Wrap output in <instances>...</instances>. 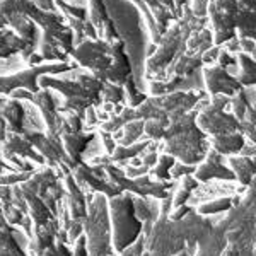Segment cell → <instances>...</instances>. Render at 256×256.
Segmentation results:
<instances>
[{"mask_svg":"<svg viewBox=\"0 0 256 256\" xmlns=\"http://www.w3.org/2000/svg\"><path fill=\"white\" fill-rule=\"evenodd\" d=\"M122 88H123V92H125V99H123V101L126 102L128 108H138L147 99V92H142V90L137 88V82H135L134 76L128 77L122 84Z\"/></svg>","mask_w":256,"mask_h":256,"instance_id":"obj_23","label":"cell"},{"mask_svg":"<svg viewBox=\"0 0 256 256\" xmlns=\"http://www.w3.org/2000/svg\"><path fill=\"white\" fill-rule=\"evenodd\" d=\"M68 74L70 77H67V79L41 76L38 79V84L41 89L56 90V92L64 96V101L58 102V106H56L58 113L72 111V113L79 114L84 120L86 110L89 106L96 108L98 104H101L99 92H101L102 88V80H99L98 77H94L88 70L74 68V74L72 70H68Z\"/></svg>","mask_w":256,"mask_h":256,"instance_id":"obj_2","label":"cell"},{"mask_svg":"<svg viewBox=\"0 0 256 256\" xmlns=\"http://www.w3.org/2000/svg\"><path fill=\"white\" fill-rule=\"evenodd\" d=\"M236 202L238 200H234V198H230V196L217 198V200H214V202H207V204L200 205V207H198V214H200L202 217H205V216H214V214L227 212V210H230L232 205H236Z\"/></svg>","mask_w":256,"mask_h":256,"instance_id":"obj_26","label":"cell"},{"mask_svg":"<svg viewBox=\"0 0 256 256\" xmlns=\"http://www.w3.org/2000/svg\"><path fill=\"white\" fill-rule=\"evenodd\" d=\"M123 46H125V41L122 38H116L113 41H102L99 38L84 40L82 43L74 46L70 56L84 70H88L89 74H92L94 77L104 82L118 50Z\"/></svg>","mask_w":256,"mask_h":256,"instance_id":"obj_6","label":"cell"},{"mask_svg":"<svg viewBox=\"0 0 256 256\" xmlns=\"http://www.w3.org/2000/svg\"><path fill=\"white\" fill-rule=\"evenodd\" d=\"M111 244L118 253L130 246L142 232V220L137 217L132 193H120L110 200L108 207Z\"/></svg>","mask_w":256,"mask_h":256,"instance_id":"obj_5","label":"cell"},{"mask_svg":"<svg viewBox=\"0 0 256 256\" xmlns=\"http://www.w3.org/2000/svg\"><path fill=\"white\" fill-rule=\"evenodd\" d=\"M38 9L44 10V12H55L56 7H55V0H32Z\"/></svg>","mask_w":256,"mask_h":256,"instance_id":"obj_31","label":"cell"},{"mask_svg":"<svg viewBox=\"0 0 256 256\" xmlns=\"http://www.w3.org/2000/svg\"><path fill=\"white\" fill-rule=\"evenodd\" d=\"M230 168H232V174L234 180H238L241 184L253 183V176H254V160L248 156H236V158L229 159Z\"/></svg>","mask_w":256,"mask_h":256,"instance_id":"obj_18","label":"cell"},{"mask_svg":"<svg viewBox=\"0 0 256 256\" xmlns=\"http://www.w3.org/2000/svg\"><path fill=\"white\" fill-rule=\"evenodd\" d=\"M202 80H204V90L207 96H222L232 98L238 90L242 89V86L229 74V70L220 67V65H210V67H202Z\"/></svg>","mask_w":256,"mask_h":256,"instance_id":"obj_10","label":"cell"},{"mask_svg":"<svg viewBox=\"0 0 256 256\" xmlns=\"http://www.w3.org/2000/svg\"><path fill=\"white\" fill-rule=\"evenodd\" d=\"M230 98L216 94L210 96V101L196 113V125L207 137L229 132H242V125L230 113H226V106H229Z\"/></svg>","mask_w":256,"mask_h":256,"instance_id":"obj_8","label":"cell"},{"mask_svg":"<svg viewBox=\"0 0 256 256\" xmlns=\"http://www.w3.org/2000/svg\"><path fill=\"white\" fill-rule=\"evenodd\" d=\"M72 256H88V244H86V236H84V232H82L80 236L76 239V242H74Z\"/></svg>","mask_w":256,"mask_h":256,"instance_id":"obj_30","label":"cell"},{"mask_svg":"<svg viewBox=\"0 0 256 256\" xmlns=\"http://www.w3.org/2000/svg\"><path fill=\"white\" fill-rule=\"evenodd\" d=\"M158 2H159L160 6H162L168 12H171V14L174 16V19H178V18H176V10H174V2H172V0H158Z\"/></svg>","mask_w":256,"mask_h":256,"instance_id":"obj_34","label":"cell"},{"mask_svg":"<svg viewBox=\"0 0 256 256\" xmlns=\"http://www.w3.org/2000/svg\"><path fill=\"white\" fill-rule=\"evenodd\" d=\"M0 148H2V158L7 160H14L16 156L18 158H31L34 159L36 162H44V159L36 152V148L31 146V142L28 140V137L24 134H12V132H7L6 138L0 144Z\"/></svg>","mask_w":256,"mask_h":256,"instance_id":"obj_11","label":"cell"},{"mask_svg":"<svg viewBox=\"0 0 256 256\" xmlns=\"http://www.w3.org/2000/svg\"><path fill=\"white\" fill-rule=\"evenodd\" d=\"M208 4H210V0H190L188 9L192 10V14L196 16V18H207Z\"/></svg>","mask_w":256,"mask_h":256,"instance_id":"obj_28","label":"cell"},{"mask_svg":"<svg viewBox=\"0 0 256 256\" xmlns=\"http://www.w3.org/2000/svg\"><path fill=\"white\" fill-rule=\"evenodd\" d=\"M34 52L36 48H32L28 41L20 40L14 31L0 30V60L12 58L16 55H20L26 60Z\"/></svg>","mask_w":256,"mask_h":256,"instance_id":"obj_15","label":"cell"},{"mask_svg":"<svg viewBox=\"0 0 256 256\" xmlns=\"http://www.w3.org/2000/svg\"><path fill=\"white\" fill-rule=\"evenodd\" d=\"M176 159L172 158V156L169 154H159L158 156V162L154 164L150 169H148L147 174L152 178V180L156 181H168L171 180V174H169V171H171V168L174 166Z\"/></svg>","mask_w":256,"mask_h":256,"instance_id":"obj_22","label":"cell"},{"mask_svg":"<svg viewBox=\"0 0 256 256\" xmlns=\"http://www.w3.org/2000/svg\"><path fill=\"white\" fill-rule=\"evenodd\" d=\"M174 256H190V254L186 253V251H180V253H178V254H174Z\"/></svg>","mask_w":256,"mask_h":256,"instance_id":"obj_36","label":"cell"},{"mask_svg":"<svg viewBox=\"0 0 256 256\" xmlns=\"http://www.w3.org/2000/svg\"><path fill=\"white\" fill-rule=\"evenodd\" d=\"M207 26V18H196L192 14V10L183 7L181 18L176 19L168 30L162 32L159 43L156 44V50L152 55L147 56L144 74H146L147 80H160L166 72V68L174 62L178 55L184 52V44H186L188 36L193 31H198L202 28Z\"/></svg>","mask_w":256,"mask_h":256,"instance_id":"obj_1","label":"cell"},{"mask_svg":"<svg viewBox=\"0 0 256 256\" xmlns=\"http://www.w3.org/2000/svg\"><path fill=\"white\" fill-rule=\"evenodd\" d=\"M174 2V10H176V18H181V12H183V7L188 6V0H172Z\"/></svg>","mask_w":256,"mask_h":256,"instance_id":"obj_35","label":"cell"},{"mask_svg":"<svg viewBox=\"0 0 256 256\" xmlns=\"http://www.w3.org/2000/svg\"><path fill=\"white\" fill-rule=\"evenodd\" d=\"M196 113L198 110L169 114V123L162 137L164 154L172 156L188 166H195L207 154L205 150L207 135L196 125Z\"/></svg>","mask_w":256,"mask_h":256,"instance_id":"obj_3","label":"cell"},{"mask_svg":"<svg viewBox=\"0 0 256 256\" xmlns=\"http://www.w3.org/2000/svg\"><path fill=\"white\" fill-rule=\"evenodd\" d=\"M0 116L6 122L7 132L12 134H24V120H26V106L18 99H2L0 102Z\"/></svg>","mask_w":256,"mask_h":256,"instance_id":"obj_14","label":"cell"},{"mask_svg":"<svg viewBox=\"0 0 256 256\" xmlns=\"http://www.w3.org/2000/svg\"><path fill=\"white\" fill-rule=\"evenodd\" d=\"M152 140H142V142H134L132 146H118L113 148V152L110 154L111 162H122V160H130L137 156L142 154L147 148V146Z\"/></svg>","mask_w":256,"mask_h":256,"instance_id":"obj_21","label":"cell"},{"mask_svg":"<svg viewBox=\"0 0 256 256\" xmlns=\"http://www.w3.org/2000/svg\"><path fill=\"white\" fill-rule=\"evenodd\" d=\"M76 65L68 62H55V64H41L34 67H28L19 72H10L7 76H0V96H9L16 89H26L30 92H38L41 89L38 79L41 76H52V74H64L74 70Z\"/></svg>","mask_w":256,"mask_h":256,"instance_id":"obj_9","label":"cell"},{"mask_svg":"<svg viewBox=\"0 0 256 256\" xmlns=\"http://www.w3.org/2000/svg\"><path fill=\"white\" fill-rule=\"evenodd\" d=\"M125 99V92H123V88L118 84H113V82H102L101 92H99V101L108 102V104L118 106L123 102Z\"/></svg>","mask_w":256,"mask_h":256,"instance_id":"obj_25","label":"cell"},{"mask_svg":"<svg viewBox=\"0 0 256 256\" xmlns=\"http://www.w3.org/2000/svg\"><path fill=\"white\" fill-rule=\"evenodd\" d=\"M193 172H195V166H188V164H183V162H174V166L171 168L169 174H171V178H181L186 174H193Z\"/></svg>","mask_w":256,"mask_h":256,"instance_id":"obj_29","label":"cell"},{"mask_svg":"<svg viewBox=\"0 0 256 256\" xmlns=\"http://www.w3.org/2000/svg\"><path fill=\"white\" fill-rule=\"evenodd\" d=\"M31 256H72V251H68V248L64 242H53L52 246L41 250L40 253L31 254Z\"/></svg>","mask_w":256,"mask_h":256,"instance_id":"obj_27","label":"cell"},{"mask_svg":"<svg viewBox=\"0 0 256 256\" xmlns=\"http://www.w3.org/2000/svg\"><path fill=\"white\" fill-rule=\"evenodd\" d=\"M190 210H192V208H190L188 205L184 204V205H181V207H176V208H174V212H172L168 218H169V220H174V222H176V220H181V218L186 216Z\"/></svg>","mask_w":256,"mask_h":256,"instance_id":"obj_32","label":"cell"},{"mask_svg":"<svg viewBox=\"0 0 256 256\" xmlns=\"http://www.w3.org/2000/svg\"><path fill=\"white\" fill-rule=\"evenodd\" d=\"M86 12H88V19L90 20L98 34L104 28V24L111 20L104 0H86Z\"/></svg>","mask_w":256,"mask_h":256,"instance_id":"obj_20","label":"cell"},{"mask_svg":"<svg viewBox=\"0 0 256 256\" xmlns=\"http://www.w3.org/2000/svg\"><path fill=\"white\" fill-rule=\"evenodd\" d=\"M207 158H205L204 162L198 168H195V172L193 176L196 178V181H210V180H234V174L229 168H226L222 164V156L217 154L216 150L208 148L207 150Z\"/></svg>","mask_w":256,"mask_h":256,"instance_id":"obj_12","label":"cell"},{"mask_svg":"<svg viewBox=\"0 0 256 256\" xmlns=\"http://www.w3.org/2000/svg\"><path fill=\"white\" fill-rule=\"evenodd\" d=\"M101 135H102V138H104L106 150H108V154H111V152H113V148L116 147V144H114V140H113V137H111V134H104V132H101Z\"/></svg>","mask_w":256,"mask_h":256,"instance_id":"obj_33","label":"cell"},{"mask_svg":"<svg viewBox=\"0 0 256 256\" xmlns=\"http://www.w3.org/2000/svg\"><path fill=\"white\" fill-rule=\"evenodd\" d=\"M236 60H238V67H239V76L236 77V80L242 88H253L254 80H256V65H254V56L248 55V53H236Z\"/></svg>","mask_w":256,"mask_h":256,"instance_id":"obj_19","label":"cell"},{"mask_svg":"<svg viewBox=\"0 0 256 256\" xmlns=\"http://www.w3.org/2000/svg\"><path fill=\"white\" fill-rule=\"evenodd\" d=\"M65 188H67V200H68L67 205L68 217L72 220L84 222L86 216H88V204H86L84 192L79 188V184L76 183V180H74L70 172L65 176Z\"/></svg>","mask_w":256,"mask_h":256,"instance_id":"obj_16","label":"cell"},{"mask_svg":"<svg viewBox=\"0 0 256 256\" xmlns=\"http://www.w3.org/2000/svg\"><path fill=\"white\" fill-rule=\"evenodd\" d=\"M84 236L88 244V256H111L110 216L106 207V198L96 196L89 205L84 220Z\"/></svg>","mask_w":256,"mask_h":256,"instance_id":"obj_7","label":"cell"},{"mask_svg":"<svg viewBox=\"0 0 256 256\" xmlns=\"http://www.w3.org/2000/svg\"><path fill=\"white\" fill-rule=\"evenodd\" d=\"M198 186V181L196 178L193 174H186V176H181V183L180 188H178L176 195L172 196V208L181 207V205L186 204V200L192 195V192Z\"/></svg>","mask_w":256,"mask_h":256,"instance_id":"obj_24","label":"cell"},{"mask_svg":"<svg viewBox=\"0 0 256 256\" xmlns=\"http://www.w3.org/2000/svg\"><path fill=\"white\" fill-rule=\"evenodd\" d=\"M244 146L246 142L242 132H229V134H218L210 137V148L220 156L239 154Z\"/></svg>","mask_w":256,"mask_h":256,"instance_id":"obj_17","label":"cell"},{"mask_svg":"<svg viewBox=\"0 0 256 256\" xmlns=\"http://www.w3.org/2000/svg\"><path fill=\"white\" fill-rule=\"evenodd\" d=\"M207 22H210L214 46H222L234 36L254 40V10L238 0H210Z\"/></svg>","mask_w":256,"mask_h":256,"instance_id":"obj_4","label":"cell"},{"mask_svg":"<svg viewBox=\"0 0 256 256\" xmlns=\"http://www.w3.org/2000/svg\"><path fill=\"white\" fill-rule=\"evenodd\" d=\"M94 134H84V132H68V134H62L60 140L64 146L65 154L70 159V169H74L77 164L82 162V154L88 148L90 140H94Z\"/></svg>","mask_w":256,"mask_h":256,"instance_id":"obj_13","label":"cell"}]
</instances>
